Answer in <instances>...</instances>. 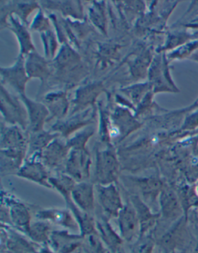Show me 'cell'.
Returning <instances> with one entry per match:
<instances>
[{
    "mask_svg": "<svg viewBox=\"0 0 198 253\" xmlns=\"http://www.w3.org/2000/svg\"><path fill=\"white\" fill-rule=\"evenodd\" d=\"M1 87V111L5 122L21 127L23 130L28 129V114L21 99L10 94L3 85Z\"/></svg>",
    "mask_w": 198,
    "mask_h": 253,
    "instance_id": "1",
    "label": "cell"
},
{
    "mask_svg": "<svg viewBox=\"0 0 198 253\" xmlns=\"http://www.w3.org/2000/svg\"><path fill=\"white\" fill-rule=\"evenodd\" d=\"M2 204L7 208L10 226L21 233L27 235L32 223L30 209L13 195L4 193L3 192L2 193Z\"/></svg>",
    "mask_w": 198,
    "mask_h": 253,
    "instance_id": "2",
    "label": "cell"
},
{
    "mask_svg": "<svg viewBox=\"0 0 198 253\" xmlns=\"http://www.w3.org/2000/svg\"><path fill=\"white\" fill-rule=\"evenodd\" d=\"M96 156V178L98 185L114 184L119 178V165L113 150L99 151Z\"/></svg>",
    "mask_w": 198,
    "mask_h": 253,
    "instance_id": "3",
    "label": "cell"
},
{
    "mask_svg": "<svg viewBox=\"0 0 198 253\" xmlns=\"http://www.w3.org/2000/svg\"><path fill=\"white\" fill-rule=\"evenodd\" d=\"M91 158L85 148H71L66 160V172L76 182L86 181L90 176Z\"/></svg>",
    "mask_w": 198,
    "mask_h": 253,
    "instance_id": "4",
    "label": "cell"
},
{
    "mask_svg": "<svg viewBox=\"0 0 198 253\" xmlns=\"http://www.w3.org/2000/svg\"><path fill=\"white\" fill-rule=\"evenodd\" d=\"M118 218L119 236L127 243L138 241L140 238V223L138 215L132 203L124 205Z\"/></svg>",
    "mask_w": 198,
    "mask_h": 253,
    "instance_id": "5",
    "label": "cell"
},
{
    "mask_svg": "<svg viewBox=\"0 0 198 253\" xmlns=\"http://www.w3.org/2000/svg\"><path fill=\"white\" fill-rule=\"evenodd\" d=\"M98 200L104 216L107 218H117L124 207L122 197L115 184L96 185Z\"/></svg>",
    "mask_w": 198,
    "mask_h": 253,
    "instance_id": "6",
    "label": "cell"
},
{
    "mask_svg": "<svg viewBox=\"0 0 198 253\" xmlns=\"http://www.w3.org/2000/svg\"><path fill=\"white\" fill-rule=\"evenodd\" d=\"M40 155L30 156L27 160H25L16 175L20 178L42 185L48 188H52L50 183V177L47 170L46 166L40 161Z\"/></svg>",
    "mask_w": 198,
    "mask_h": 253,
    "instance_id": "7",
    "label": "cell"
},
{
    "mask_svg": "<svg viewBox=\"0 0 198 253\" xmlns=\"http://www.w3.org/2000/svg\"><path fill=\"white\" fill-rule=\"evenodd\" d=\"M2 84L5 83L20 93L25 94L26 86L29 81L26 66L25 56L19 55L13 65L9 67H1Z\"/></svg>",
    "mask_w": 198,
    "mask_h": 253,
    "instance_id": "8",
    "label": "cell"
},
{
    "mask_svg": "<svg viewBox=\"0 0 198 253\" xmlns=\"http://www.w3.org/2000/svg\"><path fill=\"white\" fill-rule=\"evenodd\" d=\"M84 237L71 234L69 230H56L50 237V250L54 253H74L83 246Z\"/></svg>",
    "mask_w": 198,
    "mask_h": 253,
    "instance_id": "9",
    "label": "cell"
},
{
    "mask_svg": "<svg viewBox=\"0 0 198 253\" xmlns=\"http://www.w3.org/2000/svg\"><path fill=\"white\" fill-rule=\"evenodd\" d=\"M21 232L12 229L10 226L2 225V235L5 236V239L2 238V245L5 243V251L9 253H40L41 250L36 247L37 243L28 241L26 238L20 235Z\"/></svg>",
    "mask_w": 198,
    "mask_h": 253,
    "instance_id": "10",
    "label": "cell"
},
{
    "mask_svg": "<svg viewBox=\"0 0 198 253\" xmlns=\"http://www.w3.org/2000/svg\"><path fill=\"white\" fill-rule=\"evenodd\" d=\"M20 96L28 114L29 125L27 130L29 133L44 130L45 123L50 118V112L46 106L41 103L30 100L26 94Z\"/></svg>",
    "mask_w": 198,
    "mask_h": 253,
    "instance_id": "11",
    "label": "cell"
},
{
    "mask_svg": "<svg viewBox=\"0 0 198 253\" xmlns=\"http://www.w3.org/2000/svg\"><path fill=\"white\" fill-rule=\"evenodd\" d=\"M20 126L11 125L2 126L1 150L23 151L28 153V138Z\"/></svg>",
    "mask_w": 198,
    "mask_h": 253,
    "instance_id": "12",
    "label": "cell"
},
{
    "mask_svg": "<svg viewBox=\"0 0 198 253\" xmlns=\"http://www.w3.org/2000/svg\"><path fill=\"white\" fill-rule=\"evenodd\" d=\"M36 217L39 220L64 227L66 230L79 229L76 218L68 209H45L37 211Z\"/></svg>",
    "mask_w": 198,
    "mask_h": 253,
    "instance_id": "13",
    "label": "cell"
},
{
    "mask_svg": "<svg viewBox=\"0 0 198 253\" xmlns=\"http://www.w3.org/2000/svg\"><path fill=\"white\" fill-rule=\"evenodd\" d=\"M71 199L79 210L92 214L95 210L94 186L87 181L77 182L71 193Z\"/></svg>",
    "mask_w": 198,
    "mask_h": 253,
    "instance_id": "14",
    "label": "cell"
},
{
    "mask_svg": "<svg viewBox=\"0 0 198 253\" xmlns=\"http://www.w3.org/2000/svg\"><path fill=\"white\" fill-rule=\"evenodd\" d=\"M69 149L71 148L67 145V143L65 144L59 139L55 138L47 148L43 150L40 154V158L45 166L54 169L60 166L65 159H67L70 153Z\"/></svg>",
    "mask_w": 198,
    "mask_h": 253,
    "instance_id": "15",
    "label": "cell"
},
{
    "mask_svg": "<svg viewBox=\"0 0 198 253\" xmlns=\"http://www.w3.org/2000/svg\"><path fill=\"white\" fill-rule=\"evenodd\" d=\"M27 56V59H25V66L29 79L39 78L43 84L50 75V67L48 60L36 51Z\"/></svg>",
    "mask_w": 198,
    "mask_h": 253,
    "instance_id": "16",
    "label": "cell"
},
{
    "mask_svg": "<svg viewBox=\"0 0 198 253\" xmlns=\"http://www.w3.org/2000/svg\"><path fill=\"white\" fill-rule=\"evenodd\" d=\"M8 28L15 34L18 42L20 44V55L30 54V53L35 51V47L33 44L32 39L30 32L27 30V26L21 20H19L14 17L13 15L9 16Z\"/></svg>",
    "mask_w": 198,
    "mask_h": 253,
    "instance_id": "17",
    "label": "cell"
},
{
    "mask_svg": "<svg viewBox=\"0 0 198 253\" xmlns=\"http://www.w3.org/2000/svg\"><path fill=\"white\" fill-rule=\"evenodd\" d=\"M130 201L140 220V238L144 237L156 224L157 215L152 213L149 208L139 195H132Z\"/></svg>",
    "mask_w": 198,
    "mask_h": 253,
    "instance_id": "18",
    "label": "cell"
},
{
    "mask_svg": "<svg viewBox=\"0 0 198 253\" xmlns=\"http://www.w3.org/2000/svg\"><path fill=\"white\" fill-rule=\"evenodd\" d=\"M96 229L99 237L112 253L120 250L123 240L113 230L108 222V218L104 216L103 218L96 221Z\"/></svg>",
    "mask_w": 198,
    "mask_h": 253,
    "instance_id": "19",
    "label": "cell"
},
{
    "mask_svg": "<svg viewBox=\"0 0 198 253\" xmlns=\"http://www.w3.org/2000/svg\"><path fill=\"white\" fill-rule=\"evenodd\" d=\"M50 112V116L58 119L64 118L68 110V101L64 92H53L48 93L43 100Z\"/></svg>",
    "mask_w": 198,
    "mask_h": 253,
    "instance_id": "20",
    "label": "cell"
},
{
    "mask_svg": "<svg viewBox=\"0 0 198 253\" xmlns=\"http://www.w3.org/2000/svg\"><path fill=\"white\" fill-rule=\"evenodd\" d=\"M57 136H59L58 133L52 134L44 130L30 133L28 137L27 155L29 156H32V155L41 154L43 150L49 145L50 143L52 142L55 138H57Z\"/></svg>",
    "mask_w": 198,
    "mask_h": 253,
    "instance_id": "21",
    "label": "cell"
},
{
    "mask_svg": "<svg viewBox=\"0 0 198 253\" xmlns=\"http://www.w3.org/2000/svg\"><path fill=\"white\" fill-rule=\"evenodd\" d=\"M52 232L53 231L50 222L39 220L32 221L27 236L30 238L31 241L37 244H48Z\"/></svg>",
    "mask_w": 198,
    "mask_h": 253,
    "instance_id": "22",
    "label": "cell"
},
{
    "mask_svg": "<svg viewBox=\"0 0 198 253\" xmlns=\"http://www.w3.org/2000/svg\"><path fill=\"white\" fill-rule=\"evenodd\" d=\"M45 7L50 9L61 11L64 15H70L76 19H82V10H81L80 2H41Z\"/></svg>",
    "mask_w": 198,
    "mask_h": 253,
    "instance_id": "23",
    "label": "cell"
},
{
    "mask_svg": "<svg viewBox=\"0 0 198 253\" xmlns=\"http://www.w3.org/2000/svg\"><path fill=\"white\" fill-rule=\"evenodd\" d=\"M50 183L52 188H54L63 197L65 198L71 195V191L77 182L69 175L62 174L56 177H50Z\"/></svg>",
    "mask_w": 198,
    "mask_h": 253,
    "instance_id": "24",
    "label": "cell"
},
{
    "mask_svg": "<svg viewBox=\"0 0 198 253\" xmlns=\"http://www.w3.org/2000/svg\"><path fill=\"white\" fill-rule=\"evenodd\" d=\"M160 205L162 212L166 218H171L177 210V200L175 195L170 191H164L161 194Z\"/></svg>",
    "mask_w": 198,
    "mask_h": 253,
    "instance_id": "25",
    "label": "cell"
},
{
    "mask_svg": "<svg viewBox=\"0 0 198 253\" xmlns=\"http://www.w3.org/2000/svg\"><path fill=\"white\" fill-rule=\"evenodd\" d=\"M104 244L98 232H96L84 237L82 247L85 253H108Z\"/></svg>",
    "mask_w": 198,
    "mask_h": 253,
    "instance_id": "26",
    "label": "cell"
},
{
    "mask_svg": "<svg viewBox=\"0 0 198 253\" xmlns=\"http://www.w3.org/2000/svg\"><path fill=\"white\" fill-rule=\"evenodd\" d=\"M136 186L144 199L151 198L155 195L160 188V183L157 180L151 178H137L136 179Z\"/></svg>",
    "mask_w": 198,
    "mask_h": 253,
    "instance_id": "27",
    "label": "cell"
},
{
    "mask_svg": "<svg viewBox=\"0 0 198 253\" xmlns=\"http://www.w3.org/2000/svg\"><path fill=\"white\" fill-rule=\"evenodd\" d=\"M41 37L45 46V55L48 58L53 57L57 47L56 37L53 32L50 30L41 34Z\"/></svg>",
    "mask_w": 198,
    "mask_h": 253,
    "instance_id": "28",
    "label": "cell"
},
{
    "mask_svg": "<svg viewBox=\"0 0 198 253\" xmlns=\"http://www.w3.org/2000/svg\"><path fill=\"white\" fill-rule=\"evenodd\" d=\"M50 27L49 20L48 18L45 17L42 11L39 10L38 13L36 15L34 20H33V23H31L30 30L39 31L43 34V33L50 30Z\"/></svg>",
    "mask_w": 198,
    "mask_h": 253,
    "instance_id": "29",
    "label": "cell"
},
{
    "mask_svg": "<svg viewBox=\"0 0 198 253\" xmlns=\"http://www.w3.org/2000/svg\"><path fill=\"white\" fill-rule=\"evenodd\" d=\"M138 244L136 246L133 253H152L154 248V243L152 239H144L140 238L139 239Z\"/></svg>",
    "mask_w": 198,
    "mask_h": 253,
    "instance_id": "30",
    "label": "cell"
},
{
    "mask_svg": "<svg viewBox=\"0 0 198 253\" xmlns=\"http://www.w3.org/2000/svg\"><path fill=\"white\" fill-rule=\"evenodd\" d=\"M197 253H198V250H197Z\"/></svg>",
    "mask_w": 198,
    "mask_h": 253,
    "instance_id": "31",
    "label": "cell"
}]
</instances>
